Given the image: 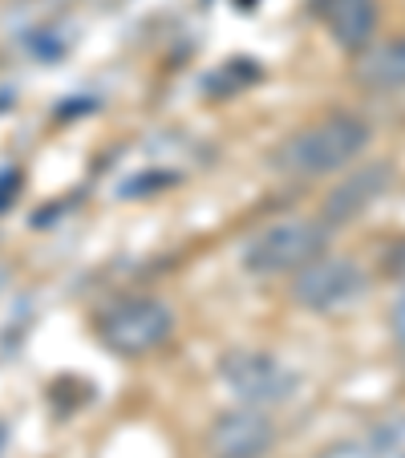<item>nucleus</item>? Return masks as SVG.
Returning <instances> with one entry per match:
<instances>
[{"mask_svg":"<svg viewBox=\"0 0 405 458\" xmlns=\"http://www.w3.org/2000/svg\"><path fill=\"white\" fill-rule=\"evenodd\" d=\"M373 142V130L357 114H325V118L308 122V126L292 130L272 155V166L292 179H325V174H341L365 158Z\"/></svg>","mask_w":405,"mask_h":458,"instance_id":"obj_1","label":"nucleus"},{"mask_svg":"<svg viewBox=\"0 0 405 458\" xmlns=\"http://www.w3.org/2000/svg\"><path fill=\"white\" fill-rule=\"evenodd\" d=\"M328 251L325 219H276L243 243V268L256 276H296Z\"/></svg>","mask_w":405,"mask_h":458,"instance_id":"obj_2","label":"nucleus"},{"mask_svg":"<svg viewBox=\"0 0 405 458\" xmlns=\"http://www.w3.org/2000/svg\"><path fill=\"white\" fill-rule=\"evenodd\" d=\"M174 333V317L155 296H126L97 317V337L118 357H147Z\"/></svg>","mask_w":405,"mask_h":458,"instance_id":"obj_3","label":"nucleus"},{"mask_svg":"<svg viewBox=\"0 0 405 458\" xmlns=\"http://www.w3.org/2000/svg\"><path fill=\"white\" fill-rule=\"evenodd\" d=\"M365 288H369V280H365V272L357 268L353 259L328 256V251L292 276L296 304H304L308 312H341L361 301Z\"/></svg>","mask_w":405,"mask_h":458,"instance_id":"obj_4","label":"nucleus"},{"mask_svg":"<svg viewBox=\"0 0 405 458\" xmlns=\"http://www.w3.org/2000/svg\"><path fill=\"white\" fill-rule=\"evenodd\" d=\"M272 446H276V422L259 406L227 410L207 430L211 458H267Z\"/></svg>","mask_w":405,"mask_h":458,"instance_id":"obj_5","label":"nucleus"},{"mask_svg":"<svg viewBox=\"0 0 405 458\" xmlns=\"http://www.w3.org/2000/svg\"><path fill=\"white\" fill-rule=\"evenodd\" d=\"M224 381L240 394L248 406H276L296 394V377L267 353H235L224 365Z\"/></svg>","mask_w":405,"mask_h":458,"instance_id":"obj_6","label":"nucleus"},{"mask_svg":"<svg viewBox=\"0 0 405 458\" xmlns=\"http://www.w3.org/2000/svg\"><path fill=\"white\" fill-rule=\"evenodd\" d=\"M389 182H393V171H389L385 163H361L357 174H349V179L328 195L320 219H325V224H349V219H357L361 211H369L373 203L385 195Z\"/></svg>","mask_w":405,"mask_h":458,"instance_id":"obj_7","label":"nucleus"},{"mask_svg":"<svg viewBox=\"0 0 405 458\" xmlns=\"http://www.w3.org/2000/svg\"><path fill=\"white\" fill-rule=\"evenodd\" d=\"M320 21H325L328 37H333L341 49L361 53L365 45L377 41L381 4L377 0H325V4H320Z\"/></svg>","mask_w":405,"mask_h":458,"instance_id":"obj_8","label":"nucleus"},{"mask_svg":"<svg viewBox=\"0 0 405 458\" xmlns=\"http://www.w3.org/2000/svg\"><path fill=\"white\" fill-rule=\"evenodd\" d=\"M353 81L369 94H401L405 89V37L373 41L357 53Z\"/></svg>","mask_w":405,"mask_h":458,"instance_id":"obj_9","label":"nucleus"},{"mask_svg":"<svg viewBox=\"0 0 405 458\" xmlns=\"http://www.w3.org/2000/svg\"><path fill=\"white\" fill-rule=\"evenodd\" d=\"M328 458H361V450H336V454H328Z\"/></svg>","mask_w":405,"mask_h":458,"instance_id":"obj_10","label":"nucleus"}]
</instances>
